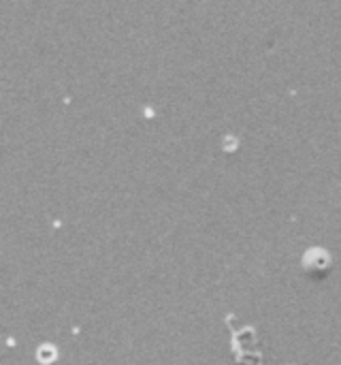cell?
<instances>
[{"mask_svg": "<svg viewBox=\"0 0 341 365\" xmlns=\"http://www.w3.org/2000/svg\"><path fill=\"white\" fill-rule=\"evenodd\" d=\"M333 267V259L327 250L322 248H312L303 257V269L312 278H325Z\"/></svg>", "mask_w": 341, "mask_h": 365, "instance_id": "1", "label": "cell"}]
</instances>
